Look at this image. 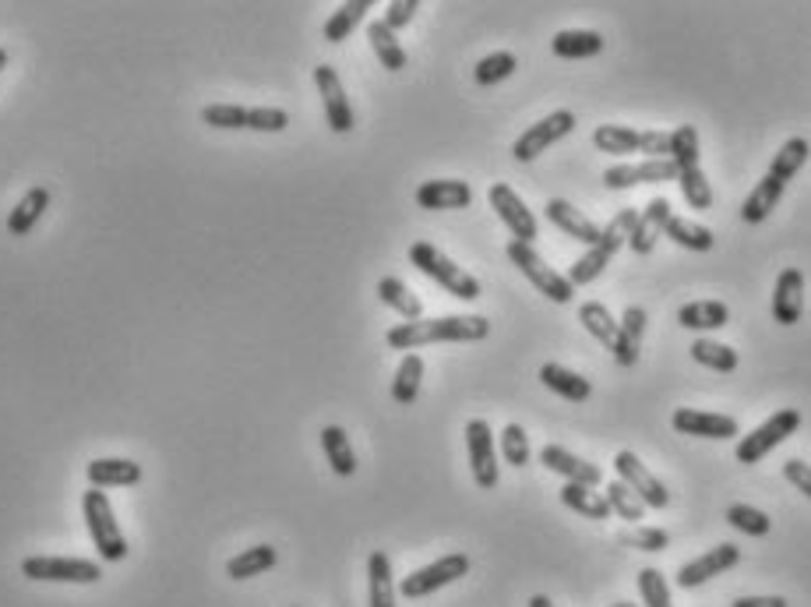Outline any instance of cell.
<instances>
[{
    "instance_id": "obj_1",
    "label": "cell",
    "mask_w": 811,
    "mask_h": 607,
    "mask_svg": "<svg viewBox=\"0 0 811 607\" xmlns=\"http://www.w3.org/2000/svg\"><path fill=\"white\" fill-rule=\"evenodd\" d=\"M491 336V321L480 315H448V318H420L388 329L385 343L392 350H420L427 343H480Z\"/></svg>"
},
{
    "instance_id": "obj_2",
    "label": "cell",
    "mask_w": 811,
    "mask_h": 607,
    "mask_svg": "<svg viewBox=\"0 0 811 607\" xmlns=\"http://www.w3.org/2000/svg\"><path fill=\"white\" fill-rule=\"evenodd\" d=\"M636 219H639L636 209H621L607 227H600V241L585 251L572 269H568V283H572V287H590L593 279H600V272L607 269L610 258L621 251V244H628V236H632V230H636Z\"/></svg>"
},
{
    "instance_id": "obj_3",
    "label": "cell",
    "mask_w": 811,
    "mask_h": 607,
    "mask_svg": "<svg viewBox=\"0 0 811 607\" xmlns=\"http://www.w3.org/2000/svg\"><path fill=\"white\" fill-rule=\"evenodd\" d=\"M82 512H85V526L93 533V544L102 561H124L128 558V537L124 530L117 526V515L107 491L99 487H88L82 495Z\"/></svg>"
},
{
    "instance_id": "obj_4",
    "label": "cell",
    "mask_w": 811,
    "mask_h": 607,
    "mask_svg": "<svg viewBox=\"0 0 811 607\" xmlns=\"http://www.w3.org/2000/svg\"><path fill=\"white\" fill-rule=\"evenodd\" d=\"M410 262H413V269L431 276L434 283L452 293V298H459V301H476L480 298V283H476V279L465 272V269H459V265L448 258V255H441V251L434 247V244L416 241L410 247Z\"/></svg>"
},
{
    "instance_id": "obj_5",
    "label": "cell",
    "mask_w": 811,
    "mask_h": 607,
    "mask_svg": "<svg viewBox=\"0 0 811 607\" xmlns=\"http://www.w3.org/2000/svg\"><path fill=\"white\" fill-rule=\"evenodd\" d=\"M505 255H508V262H512L516 269H519L525 279H530V283H533L540 293H544L547 301H554V304H572L576 287L568 283V276H561L558 269H550V265L533 251V244L508 241Z\"/></svg>"
},
{
    "instance_id": "obj_6",
    "label": "cell",
    "mask_w": 811,
    "mask_h": 607,
    "mask_svg": "<svg viewBox=\"0 0 811 607\" xmlns=\"http://www.w3.org/2000/svg\"><path fill=\"white\" fill-rule=\"evenodd\" d=\"M22 575L33 583H99L102 569L93 558H53V555H28L22 561Z\"/></svg>"
},
{
    "instance_id": "obj_7",
    "label": "cell",
    "mask_w": 811,
    "mask_h": 607,
    "mask_svg": "<svg viewBox=\"0 0 811 607\" xmlns=\"http://www.w3.org/2000/svg\"><path fill=\"white\" fill-rule=\"evenodd\" d=\"M798 427H801V413L798 410H779L765 424H759L752 435H745L738 441V452H734V456H738V463H745V466L762 463V456H770L779 441H787L794 432H798Z\"/></svg>"
},
{
    "instance_id": "obj_8",
    "label": "cell",
    "mask_w": 811,
    "mask_h": 607,
    "mask_svg": "<svg viewBox=\"0 0 811 607\" xmlns=\"http://www.w3.org/2000/svg\"><path fill=\"white\" fill-rule=\"evenodd\" d=\"M465 572H470V555H462V551L445 555L438 561H431V566H424V569H416V572L406 575V580L399 583V594L406 600H420V597L434 594V590L452 586L456 580H462Z\"/></svg>"
},
{
    "instance_id": "obj_9",
    "label": "cell",
    "mask_w": 811,
    "mask_h": 607,
    "mask_svg": "<svg viewBox=\"0 0 811 607\" xmlns=\"http://www.w3.org/2000/svg\"><path fill=\"white\" fill-rule=\"evenodd\" d=\"M465 449H470V470L480 491L498 487V452H494V432L484 417H473L465 424Z\"/></svg>"
},
{
    "instance_id": "obj_10",
    "label": "cell",
    "mask_w": 811,
    "mask_h": 607,
    "mask_svg": "<svg viewBox=\"0 0 811 607\" xmlns=\"http://www.w3.org/2000/svg\"><path fill=\"white\" fill-rule=\"evenodd\" d=\"M572 131H576V113L572 110H558V113L544 117L540 124L525 128L522 135L516 138V145H512V156L519 162H533L536 156H544L554 142H561L565 135H572Z\"/></svg>"
},
{
    "instance_id": "obj_11",
    "label": "cell",
    "mask_w": 811,
    "mask_h": 607,
    "mask_svg": "<svg viewBox=\"0 0 811 607\" xmlns=\"http://www.w3.org/2000/svg\"><path fill=\"white\" fill-rule=\"evenodd\" d=\"M487 198H491V209L498 213V219L508 227V233H512V241H519V244H533L536 241V236H540L536 216L525 209V202L516 195L512 187H508V184H491Z\"/></svg>"
},
{
    "instance_id": "obj_12",
    "label": "cell",
    "mask_w": 811,
    "mask_h": 607,
    "mask_svg": "<svg viewBox=\"0 0 811 607\" xmlns=\"http://www.w3.org/2000/svg\"><path fill=\"white\" fill-rule=\"evenodd\" d=\"M678 181V162L674 159H642V162H614L604 170V184L610 191H628L636 184H664Z\"/></svg>"
},
{
    "instance_id": "obj_13",
    "label": "cell",
    "mask_w": 811,
    "mask_h": 607,
    "mask_svg": "<svg viewBox=\"0 0 811 607\" xmlns=\"http://www.w3.org/2000/svg\"><path fill=\"white\" fill-rule=\"evenodd\" d=\"M314 85H318V93H322V107H325L328 128H332L336 135H350L353 124H356V117H353V107H350V99H347V88H342L336 68H328V64L314 68Z\"/></svg>"
},
{
    "instance_id": "obj_14",
    "label": "cell",
    "mask_w": 811,
    "mask_h": 607,
    "mask_svg": "<svg viewBox=\"0 0 811 607\" xmlns=\"http://www.w3.org/2000/svg\"><path fill=\"white\" fill-rule=\"evenodd\" d=\"M614 470H618V481L628 484L639 495L642 506H650V509H667L670 506V491L653 477L650 470L642 466V459L636 452L621 449L618 456H614Z\"/></svg>"
},
{
    "instance_id": "obj_15",
    "label": "cell",
    "mask_w": 811,
    "mask_h": 607,
    "mask_svg": "<svg viewBox=\"0 0 811 607\" xmlns=\"http://www.w3.org/2000/svg\"><path fill=\"white\" fill-rule=\"evenodd\" d=\"M741 561V547L738 544H716L710 547L705 555H699L695 561H688L678 572V586L681 590H695L702 583L716 580V575H724L727 569H734Z\"/></svg>"
},
{
    "instance_id": "obj_16",
    "label": "cell",
    "mask_w": 811,
    "mask_h": 607,
    "mask_svg": "<svg viewBox=\"0 0 811 607\" xmlns=\"http://www.w3.org/2000/svg\"><path fill=\"white\" fill-rule=\"evenodd\" d=\"M674 432L692 435V438H716L727 441L738 435V421L727 417V413H705V410H678L670 417Z\"/></svg>"
},
{
    "instance_id": "obj_17",
    "label": "cell",
    "mask_w": 811,
    "mask_h": 607,
    "mask_svg": "<svg viewBox=\"0 0 811 607\" xmlns=\"http://www.w3.org/2000/svg\"><path fill=\"white\" fill-rule=\"evenodd\" d=\"M540 463H544L550 473H561L565 484H582V487H596L604 481V473H600L596 463H585L576 452H568L561 446H544L540 449Z\"/></svg>"
},
{
    "instance_id": "obj_18",
    "label": "cell",
    "mask_w": 811,
    "mask_h": 607,
    "mask_svg": "<svg viewBox=\"0 0 811 607\" xmlns=\"http://www.w3.org/2000/svg\"><path fill=\"white\" fill-rule=\"evenodd\" d=\"M670 216H674L670 202H667V198H653V202L639 213L636 230H632V236H628V247H632L636 255H650V251L656 247L659 236H664V230H667V223H670Z\"/></svg>"
},
{
    "instance_id": "obj_19",
    "label": "cell",
    "mask_w": 811,
    "mask_h": 607,
    "mask_svg": "<svg viewBox=\"0 0 811 607\" xmlns=\"http://www.w3.org/2000/svg\"><path fill=\"white\" fill-rule=\"evenodd\" d=\"M804 315V276L801 269H784L773 290V318L779 325H798Z\"/></svg>"
},
{
    "instance_id": "obj_20",
    "label": "cell",
    "mask_w": 811,
    "mask_h": 607,
    "mask_svg": "<svg viewBox=\"0 0 811 607\" xmlns=\"http://www.w3.org/2000/svg\"><path fill=\"white\" fill-rule=\"evenodd\" d=\"M416 205L431 213L445 209H470L473 205V187L465 181H424L416 187Z\"/></svg>"
},
{
    "instance_id": "obj_21",
    "label": "cell",
    "mask_w": 811,
    "mask_h": 607,
    "mask_svg": "<svg viewBox=\"0 0 811 607\" xmlns=\"http://www.w3.org/2000/svg\"><path fill=\"white\" fill-rule=\"evenodd\" d=\"M645 311L639 304H632L621 315L618 321V339H614V361L618 367H636L639 364V353H642V339H645Z\"/></svg>"
},
{
    "instance_id": "obj_22",
    "label": "cell",
    "mask_w": 811,
    "mask_h": 607,
    "mask_svg": "<svg viewBox=\"0 0 811 607\" xmlns=\"http://www.w3.org/2000/svg\"><path fill=\"white\" fill-rule=\"evenodd\" d=\"M547 219L554 227H558L565 236H572V241H579V244H585V247H593L596 241H600V227L593 223L590 216H582L572 202H565V198H550L547 202Z\"/></svg>"
},
{
    "instance_id": "obj_23",
    "label": "cell",
    "mask_w": 811,
    "mask_h": 607,
    "mask_svg": "<svg viewBox=\"0 0 811 607\" xmlns=\"http://www.w3.org/2000/svg\"><path fill=\"white\" fill-rule=\"evenodd\" d=\"M85 477L93 487H134L142 481V466L134 459H93L85 466Z\"/></svg>"
},
{
    "instance_id": "obj_24",
    "label": "cell",
    "mask_w": 811,
    "mask_h": 607,
    "mask_svg": "<svg viewBox=\"0 0 811 607\" xmlns=\"http://www.w3.org/2000/svg\"><path fill=\"white\" fill-rule=\"evenodd\" d=\"M47 209H50V191L43 187V184L28 187L25 195H22V202L14 205L11 216H8V233L11 236H28V233L36 230L39 219L47 216Z\"/></svg>"
},
{
    "instance_id": "obj_25",
    "label": "cell",
    "mask_w": 811,
    "mask_h": 607,
    "mask_svg": "<svg viewBox=\"0 0 811 607\" xmlns=\"http://www.w3.org/2000/svg\"><path fill=\"white\" fill-rule=\"evenodd\" d=\"M540 381H544L554 396L568 399V403H585V399L593 396L590 378H582V375H576V372H568L565 364H554V361H547L544 367H540Z\"/></svg>"
},
{
    "instance_id": "obj_26",
    "label": "cell",
    "mask_w": 811,
    "mask_h": 607,
    "mask_svg": "<svg viewBox=\"0 0 811 607\" xmlns=\"http://www.w3.org/2000/svg\"><path fill=\"white\" fill-rule=\"evenodd\" d=\"M276 561H279V551L273 544H254L227 561V575L237 583H244V580H254V575H265L268 569H276Z\"/></svg>"
},
{
    "instance_id": "obj_27",
    "label": "cell",
    "mask_w": 811,
    "mask_h": 607,
    "mask_svg": "<svg viewBox=\"0 0 811 607\" xmlns=\"http://www.w3.org/2000/svg\"><path fill=\"white\" fill-rule=\"evenodd\" d=\"M367 600L371 607H396L392 561H388L385 551H371L367 558Z\"/></svg>"
},
{
    "instance_id": "obj_28",
    "label": "cell",
    "mask_w": 811,
    "mask_h": 607,
    "mask_svg": "<svg viewBox=\"0 0 811 607\" xmlns=\"http://www.w3.org/2000/svg\"><path fill=\"white\" fill-rule=\"evenodd\" d=\"M784 191H787V184H779L776 177L765 173L762 181L755 184L752 195L745 198V205H741V219H745V223H752V227L762 223V219H770L773 209L779 205V198H784Z\"/></svg>"
},
{
    "instance_id": "obj_29",
    "label": "cell",
    "mask_w": 811,
    "mask_h": 607,
    "mask_svg": "<svg viewBox=\"0 0 811 607\" xmlns=\"http://www.w3.org/2000/svg\"><path fill=\"white\" fill-rule=\"evenodd\" d=\"M678 321L692 332H716L730 321V307L724 301H692L678 311Z\"/></svg>"
},
{
    "instance_id": "obj_30",
    "label": "cell",
    "mask_w": 811,
    "mask_h": 607,
    "mask_svg": "<svg viewBox=\"0 0 811 607\" xmlns=\"http://www.w3.org/2000/svg\"><path fill=\"white\" fill-rule=\"evenodd\" d=\"M554 57H565V61H585V57H596L604 50V36L590 33V28H565L550 39Z\"/></svg>"
},
{
    "instance_id": "obj_31",
    "label": "cell",
    "mask_w": 811,
    "mask_h": 607,
    "mask_svg": "<svg viewBox=\"0 0 811 607\" xmlns=\"http://www.w3.org/2000/svg\"><path fill=\"white\" fill-rule=\"evenodd\" d=\"M322 449L328 456V466H332V473H339V477H353V473H356V452H353L350 438H347V432H342L339 424L322 427Z\"/></svg>"
},
{
    "instance_id": "obj_32",
    "label": "cell",
    "mask_w": 811,
    "mask_h": 607,
    "mask_svg": "<svg viewBox=\"0 0 811 607\" xmlns=\"http://www.w3.org/2000/svg\"><path fill=\"white\" fill-rule=\"evenodd\" d=\"M367 39H371V50H374V57L382 61L385 71H402L406 64H410V57H406L402 43L396 39V33H392V28H388L382 19L367 25Z\"/></svg>"
},
{
    "instance_id": "obj_33",
    "label": "cell",
    "mask_w": 811,
    "mask_h": 607,
    "mask_svg": "<svg viewBox=\"0 0 811 607\" xmlns=\"http://www.w3.org/2000/svg\"><path fill=\"white\" fill-rule=\"evenodd\" d=\"M561 506H568L572 512H579V515H585V520H596V523H604V520H610V506H607V498L604 495H596L593 487H582V484H565L561 487Z\"/></svg>"
},
{
    "instance_id": "obj_34",
    "label": "cell",
    "mask_w": 811,
    "mask_h": 607,
    "mask_svg": "<svg viewBox=\"0 0 811 607\" xmlns=\"http://www.w3.org/2000/svg\"><path fill=\"white\" fill-rule=\"evenodd\" d=\"M808 156H811V145H808V138H790V142H784L779 145V153L773 156V162H770V177H776L779 184H790L794 177L801 173V167L808 162Z\"/></svg>"
},
{
    "instance_id": "obj_35",
    "label": "cell",
    "mask_w": 811,
    "mask_h": 607,
    "mask_svg": "<svg viewBox=\"0 0 811 607\" xmlns=\"http://www.w3.org/2000/svg\"><path fill=\"white\" fill-rule=\"evenodd\" d=\"M378 298H382V304H388L406 321H420V315H424V304H420V298L402 283V279H396V276H385L382 279V283H378Z\"/></svg>"
},
{
    "instance_id": "obj_36",
    "label": "cell",
    "mask_w": 811,
    "mask_h": 607,
    "mask_svg": "<svg viewBox=\"0 0 811 607\" xmlns=\"http://www.w3.org/2000/svg\"><path fill=\"white\" fill-rule=\"evenodd\" d=\"M420 385H424V357H420V353H406V357L399 361L396 381H392V399L399 406L416 403Z\"/></svg>"
},
{
    "instance_id": "obj_37",
    "label": "cell",
    "mask_w": 811,
    "mask_h": 607,
    "mask_svg": "<svg viewBox=\"0 0 811 607\" xmlns=\"http://www.w3.org/2000/svg\"><path fill=\"white\" fill-rule=\"evenodd\" d=\"M639 142H642V131L625 128V124H600L593 131V145L600 153H610V156L639 153Z\"/></svg>"
},
{
    "instance_id": "obj_38",
    "label": "cell",
    "mask_w": 811,
    "mask_h": 607,
    "mask_svg": "<svg viewBox=\"0 0 811 607\" xmlns=\"http://www.w3.org/2000/svg\"><path fill=\"white\" fill-rule=\"evenodd\" d=\"M579 321L585 325V332H590L593 339H600L604 347H614V339H618V318L610 315L607 304L585 301V304L579 307Z\"/></svg>"
},
{
    "instance_id": "obj_39",
    "label": "cell",
    "mask_w": 811,
    "mask_h": 607,
    "mask_svg": "<svg viewBox=\"0 0 811 607\" xmlns=\"http://www.w3.org/2000/svg\"><path fill=\"white\" fill-rule=\"evenodd\" d=\"M367 11H371V0H350V4H342L332 19L325 22V39L328 43H342V39H350L353 36V28L367 19Z\"/></svg>"
},
{
    "instance_id": "obj_40",
    "label": "cell",
    "mask_w": 811,
    "mask_h": 607,
    "mask_svg": "<svg viewBox=\"0 0 811 607\" xmlns=\"http://www.w3.org/2000/svg\"><path fill=\"white\" fill-rule=\"evenodd\" d=\"M692 361L710 367V372H719V375H730L734 367H738V350H730L724 343H713V339H695L692 343Z\"/></svg>"
},
{
    "instance_id": "obj_41",
    "label": "cell",
    "mask_w": 811,
    "mask_h": 607,
    "mask_svg": "<svg viewBox=\"0 0 811 607\" xmlns=\"http://www.w3.org/2000/svg\"><path fill=\"white\" fill-rule=\"evenodd\" d=\"M664 236H670V241L685 251H710L713 247V233L699 223H692V219H681V216H670Z\"/></svg>"
},
{
    "instance_id": "obj_42",
    "label": "cell",
    "mask_w": 811,
    "mask_h": 607,
    "mask_svg": "<svg viewBox=\"0 0 811 607\" xmlns=\"http://www.w3.org/2000/svg\"><path fill=\"white\" fill-rule=\"evenodd\" d=\"M678 184H681L685 202L692 205V209H699V213L713 209V187H710V181H705V170L702 167L678 170Z\"/></svg>"
},
{
    "instance_id": "obj_43",
    "label": "cell",
    "mask_w": 811,
    "mask_h": 607,
    "mask_svg": "<svg viewBox=\"0 0 811 607\" xmlns=\"http://www.w3.org/2000/svg\"><path fill=\"white\" fill-rule=\"evenodd\" d=\"M516 68H519L516 53L498 50V53H487L484 61H480V64L473 68V78H476V85H498V82H505V78H512V75H516Z\"/></svg>"
},
{
    "instance_id": "obj_44",
    "label": "cell",
    "mask_w": 811,
    "mask_h": 607,
    "mask_svg": "<svg viewBox=\"0 0 811 607\" xmlns=\"http://www.w3.org/2000/svg\"><path fill=\"white\" fill-rule=\"evenodd\" d=\"M251 107H237V102H213L202 110V121L219 131H244L247 128Z\"/></svg>"
},
{
    "instance_id": "obj_45",
    "label": "cell",
    "mask_w": 811,
    "mask_h": 607,
    "mask_svg": "<svg viewBox=\"0 0 811 607\" xmlns=\"http://www.w3.org/2000/svg\"><path fill=\"white\" fill-rule=\"evenodd\" d=\"M604 498H607L610 512L621 515V520H628V523H639L642 515H645V506L639 501V495L628 484H621V481H614L607 491H604Z\"/></svg>"
},
{
    "instance_id": "obj_46",
    "label": "cell",
    "mask_w": 811,
    "mask_h": 607,
    "mask_svg": "<svg viewBox=\"0 0 811 607\" xmlns=\"http://www.w3.org/2000/svg\"><path fill=\"white\" fill-rule=\"evenodd\" d=\"M501 456H505V463L516 466V470L530 463L533 446H530V435H525L522 424H505V432H501Z\"/></svg>"
},
{
    "instance_id": "obj_47",
    "label": "cell",
    "mask_w": 811,
    "mask_h": 607,
    "mask_svg": "<svg viewBox=\"0 0 811 607\" xmlns=\"http://www.w3.org/2000/svg\"><path fill=\"white\" fill-rule=\"evenodd\" d=\"M727 523H730L734 530H741L745 537H765V533L773 530L770 515L759 512L755 506H730V509H727Z\"/></svg>"
},
{
    "instance_id": "obj_48",
    "label": "cell",
    "mask_w": 811,
    "mask_h": 607,
    "mask_svg": "<svg viewBox=\"0 0 811 607\" xmlns=\"http://www.w3.org/2000/svg\"><path fill=\"white\" fill-rule=\"evenodd\" d=\"M639 594H642L645 607H670V583L659 569L639 572Z\"/></svg>"
},
{
    "instance_id": "obj_49",
    "label": "cell",
    "mask_w": 811,
    "mask_h": 607,
    "mask_svg": "<svg viewBox=\"0 0 811 607\" xmlns=\"http://www.w3.org/2000/svg\"><path fill=\"white\" fill-rule=\"evenodd\" d=\"M670 159L678 162V170L685 167H699V131L692 124H681L674 131V153Z\"/></svg>"
},
{
    "instance_id": "obj_50",
    "label": "cell",
    "mask_w": 811,
    "mask_h": 607,
    "mask_svg": "<svg viewBox=\"0 0 811 607\" xmlns=\"http://www.w3.org/2000/svg\"><path fill=\"white\" fill-rule=\"evenodd\" d=\"M290 128V113L279 110V107H251V117H247V131H287Z\"/></svg>"
},
{
    "instance_id": "obj_51",
    "label": "cell",
    "mask_w": 811,
    "mask_h": 607,
    "mask_svg": "<svg viewBox=\"0 0 811 607\" xmlns=\"http://www.w3.org/2000/svg\"><path fill=\"white\" fill-rule=\"evenodd\" d=\"M639 153H645V159H670L674 131H645L642 142H639Z\"/></svg>"
},
{
    "instance_id": "obj_52",
    "label": "cell",
    "mask_w": 811,
    "mask_h": 607,
    "mask_svg": "<svg viewBox=\"0 0 811 607\" xmlns=\"http://www.w3.org/2000/svg\"><path fill=\"white\" fill-rule=\"evenodd\" d=\"M628 544L639 547V551H664V547L670 544V533L659 530V526H639L632 537H628Z\"/></svg>"
},
{
    "instance_id": "obj_53",
    "label": "cell",
    "mask_w": 811,
    "mask_h": 607,
    "mask_svg": "<svg viewBox=\"0 0 811 607\" xmlns=\"http://www.w3.org/2000/svg\"><path fill=\"white\" fill-rule=\"evenodd\" d=\"M416 11H420V4L416 0H392V4L385 8V25L392 28V33H399V28H406L413 19H416Z\"/></svg>"
},
{
    "instance_id": "obj_54",
    "label": "cell",
    "mask_w": 811,
    "mask_h": 607,
    "mask_svg": "<svg viewBox=\"0 0 811 607\" xmlns=\"http://www.w3.org/2000/svg\"><path fill=\"white\" fill-rule=\"evenodd\" d=\"M784 477L794 487H798L804 498H811V466L804 463V459H787V463H784Z\"/></svg>"
},
{
    "instance_id": "obj_55",
    "label": "cell",
    "mask_w": 811,
    "mask_h": 607,
    "mask_svg": "<svg viewBox=\"0 0 811 607\" xmlns=\"http://www.w3.org/2000/svg\"><path fill=\"white\" fill-rule=\"evenodd\" d=\"M730 607H790L787 597H738Z\"/></svg>"
},
{
    "instance_id": "obj_56",
    "label": "cell",
    "mask_w": 811,
    "mask_h": 607,
    "mask_svg": "<svg viewBox=\"0 0 811 607\" xmlns=\"http://www.w3.org/2000/svg\"><path fill=\"white\" fill-rule=\"evenodd\" d=\"M530 607H554V604H550V597H544V594H533V597H530Z\"/></svg>"
},
{
    "instance_id": "obj_57",
    "label": "cell",
    "mask_w": 811,
    "mask_h": 607,
    "mask_svg": "<svg viewBox=\"0 0 811 607\" xmlns=\"http://www.w3.org/2000/svg\"><path fill=\"white\" fill-rule=\"evenodd\" d=\"M4 68H8V50L0 47V71H4Z\"/></svg>"
},
{
    "instance_id": "obj_58",
    "label": "cell",
    "mask_w": 811,
    "mask_h": 607,
    "mask_svg": "<svg viewBox=\"0 0 811 607\" xmlns=\"http://www.w3.org/2000/svg\"><path fill=\"white\" fill-rule=\"evenodd\" d=\"M610 607H639V604H632V600H621V604H610Z\"/></svg>"
}]
</instances>
